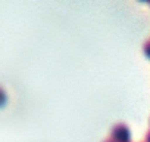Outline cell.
Segmentation results:
<instances>
[{"label": "cell", "mask_w": 150, "mask_h": 142, "mask_svg": "<svg viewBox=\"0 0 150 142\" xmlns=\"http://www.w3.org/2000/svg\"><path fill=\"white\" fill-rule=\"evenodd\" d=\"M110 139L113 142H131V130L125 123H118L110 129Z\"/></svg>", "instance_id": "obj_1"}, {"label": "cell", "mask_w": 150, "mask_h": 142, "mask_svg": "<svg viewBox=\"0 0 150 142\" xmlns=\"http://www.w3.org/2000/svg\"><path fill=\"white\" fill-rule=\"evenodd\" d=\"M6 99H8V95H6V90L0 86V107H2L5 102H6Z\"/></svg>", "instance_id": "obj_2"}, {"label": "cell", "mask_w": 150, "mask_h": 142, "mask_svg": "<svg viewBox=\"0 0 150 142\" xmlns=\"http://www.w3.org/2000/svg\"><path fill=\"white\" fill-rule=\"evenodd\" d=\"M143 50H144V53L150 58V40H147L146 43H144V46H143Z\"/></svg>", "instance_id": "obj_3"}, {"label": "cell", "mask_w": 150, "mask_h": 142, "mask_svg": "<svg viewBox=\"0 0 150 142\" xmlns=\"http://www.w3.org/2000/svg\"><path fill=\"white\" fill-rule=\"evenodd\" d=\"M146 142H150V130L146 133Z\"/></svg>", "instance_id": "obj_4"}, {"label": "cell", "mask_w": 150, "mask_h": 142, "mask_svg": "<svg viewBox=\"0 0 150 142\" xmlns=\"http://www.w3.org/2000/svg\"><path fill=\"white\" fill-rule=\"evenodd\" d=\"M103 142H113V141H112V139H110V138H109V139H105V141H103Z\"/></svg>", "instance_id": "obj_5"}]
</instances>
